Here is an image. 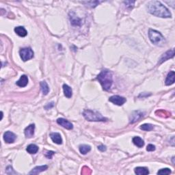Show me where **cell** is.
<instances>
[{"label": "cell", "mask_w": 175, "mask_h": 175, "mask_svg": "<svg viewBox=\"0 0 175 175\" xmlns=\"http://www.w3.org/2000/svg\"><path fill=\"white\" fill-rule=\"evenodd\" d=\"M135 173L138 175H147L149 174V171L145 167H137L135 168Z\"/></svg>", "instance_id": "cell-18"}, {"label": "cell", "mask_w": 175, "mask_h": 175, "mask_svg": "<svg viewBox=\"0 0 175 175\" xmlns=\"http://www.w3.org/2000/svg\"><path fill=\"white\" fill-rule=\"evenodd\" d=\"M109 101L110 102H112V103L115 104V105H123L124 103L127 101V99L123 97V96H120L118 95H114L112 96L111 97H109Z\"/></svg>", "instance_id": "cell-7"}, {"label": "cell", "mask_w": 175, "mask_h": 175, "mask_svg": "<svg viewBox=\"0 0 175 175\" xmlns=\"http://www.w3.org/2000/svg\"><path fill=\"white\" fill-rule=\"evenodd\" d=\"M41 88L42 92L44 95H47L49 92V88L47 85V83L45 81H41Z\"/></svg>", "instance_id": "cell-23"}, {"label": "cell", "mask_w": 175, "mask_h": 175, "mask_svg": "<svg viewBox=\"0 0 175 175\" xmlns=\"http://www.w3.org/2000/svg\"><path fill=\"white\" fill-rule=\"evenodd\" d=\"M133 142H134L135 145L139 148H142L144 145V140H142L141 138H140V137H134V138H133Z\"/></svg>", "instance_id": "cell-20"}, {"label": "cell", "mask_w": 175, "mask_h": 175, "mask_svg": "<svg viewBox=\"0 0 175 175\" xmlns=\"http://www.w3.org/2000/svg\"><path fill=\"white\" fill-rule=\"evenodd\" d=\"M98 149L101 152H104L107 150V147L104 145H100L98 147Z\"/></svg>", "instance_id": "cell-32"}, {"label": "cell", "mask_w": 175, "mask_h": 175, "mask_svg": "<svg viewBox=\"0 0 175 175\" xmlns=\"http://www.w3.org/2000/svg\"><path fill=\"white\" fill-rule=\"evenodd\" d=\"M57 123L60 126H62V127H63L64 128L68 129V130H71V129H73V124L71 122H69V120L64 119V118H58L57 120Z\"/></svg>", "instance_id": "cell-8"}, {"label": "cell", "mask_w": 175, "mask_h": 175, "mask_svg": "<svg viewBox=\"0 0 175 175\" xmlns=\"http://www.w3.org/2000/svg\"><path fill=\"white\" fill-rule=\"evenodd\" d=\"M81 174H91V170L87 166H83L81 170Z\"/></svg>", "instance_id": "cell-28"}, {"label": "cell", "mask_w": 175, "mask_h": 175, "mask_svg": "<svg viewBox=\"0 0 175 175\" xmlns=\"http://www.w3.org/2000/svg\"><path fill=\"white\" fill-rule=\"evenodd\" d=\"M155 150V146L153 144H149L147 147V151H154Z\"/></svg>", "instance_id": "cell-31"}, {"label": "cell", "mask_w": 175, "mask_h": 175, "mask_svg": "<svg viewBox=\"0 0 175 175\" xmlns=\"http://www.w3.org/2000/svg\"><path fill=\"white\" fill-rule=\"evenodd\" d=\"M171 173L170 169L169 168H163L159 170L157 172V174H161V175H167L170 174Z\"/></svg>", "instance_id": "cell-27"}, {"label": "cell", "mask_w": 175, "mask_h": 175, "mask_svg": "<svg viewBox=\"0 0 175 175\" xmlns=\"http://www.w3.org/2000/svg\"><path fill=\"white\" fill-rule=\"evenodd\" d=\"M50 138L54 143L57 144H62V139L59 133H52L50 134Z\"/></svg>", "instance_id": "cell-12"}, {"label": "cell", "mask_w": 175, "mask_h": 175, "mask_svg": "<svg viewBox=\"0 0 175 175\" xmlns=\"http://www.w3.org/2000/svg\"><path fill=\"white\" fill-rule=\"evenodd\" d=\"M63 91L64 96L67 98H71V96L73 95V90L71 89L70 86H69L68 85L64 84L63 85Z\"/></svg>", "instance_id": "cell-19"}, {"label": "cell", "mask_w": 175, "mask_h": 175, "mask_svg": "<svg viewBox=\"0 0 175 175\" xmlns=\"http://www.w3.org/2000/svg\"><path fill=\"white\" fill-rule=\"evenodd\" d=\"M48 168L47 166H36L34 169L32 170V171L30 172V174H38L43 171L46 170Z\"/></svg>", "instance_id": "cell-14"}, {"label": "cell", "mask_w": 175, "mask_h": 175, "mask_svg": "<svg viewBox=\"0 0 175 175\" xmlns=\"http://www.w3.org/2000/svg\"><path fill=\"white\" fill-rule=\"evenodd\" d=\"M54 154L55 152H54V151H48V152H47L46 154H45V157L48 159H52L53 155H54Z\"/></svg>", "instance_id": "cell-30"}, {"label": "cell", "mask_w": 175, "mask_h": 175, "mask_svg": "<svg viewBox=\"0 0 175 175\" xmlns=\"http://www.w3.org/2000/svg\"><path fill=\"white\" fill-rule=\"evenodd\" d=\"M26 151L30 154H36L38 151V147L36 144H30L27 146Z\"/></svg>", "instance_id": "cell-22"}, {"label": "cell", "mask_w": 175, "mask_h": 175, "mask_svg": "<svg viewBox=\"0 0 175 175\" xmlns=\"http://www.w3.org/2000/svg\"><path fill=\"white\" fill-rule=\"evenodd\" d=\"M79 152L81 153V154L85 155V154H87L88 152H90L91 150V147H90V146H89V145L82 144V145L79 146Z\"/></svg>", "instance_id": "cell-21"}, {"label": "cell", "mask_w": 175, "mask_h": 175, "mask_svg": "<svg viewBox=\"0 0 175 175\" xmlns=\"http://www.w3.org/2000/svg\"><path fill=\"white\" fill-rule=\"evenodd\" d=\"M155 114L157 115L158 116H161L162 118H168L170 116V113L168 112L166 110H162V109L156 111Z\"/></svg>", "instance_id": "cell-24"}, {"label": "cell", "mask_w": 175, "mask_h": 175, "mask_svg": "<svg viewBox=\"0 0 175 175\" xmlns=\"http://www.w3.org/2000/svg\"><path fill=\"white\" fill-rule=\"evenodd\" d=\"M83 3H86L87 6L91 7V8H94L96 7V5H98V4H99L101 3V1H86V2H83Z\"/></svg>", "instance_id": "cell-26"}, {"label": "cell", "mask_w": 175, "mask_h": 175, "mask_svg": "<svg viewBox=\"0 0 175 175\" xmlns=\"http://www.w3.org/2000/svg\"><path fill=\"white\" fill-rule=\"evenodd\" d=\"M16 85L19 87H25L28 83V78L26 75H22L21 78L16 81Z\"/></svg>", "instance_id": "cell-16"}, {"label": "cell", "mask_w": 175, "mask_h": 175, "mask_svg": "<svg viewBox=\"0 0 175 175\" xmlns=\"http://www.w3.org/2000/svg\"><path fill=\"white\" fill-rule=\"evenodd\" d=\"M148 11L153 15L161 18H170L172 14L166 7L159 1H151L147 4Z\"/></svg>", "instance_id": "cell-1"}, {"label": "cell", "mask_w": 175, "mask_h": 175, "mask_svg": "<svg viewBox=\"0 0 175 175\" xmlns=\"http://www.w3.org/2000/svg\"><path fill=\"white\" fill-rule=\"evenodd\" d=\"M15 134H13L11 131H6L4 134H3V140L4 141L8 144L13 143L16 140Z\"/></svg>", "instance_id": "cell-9"}, {"label": "cell", "mask_w": 175, "mask_h": 175, "mask_svg": "<svg viewBox=\"0 0 175 175\" xmlns=\"http://www.w3.org/2000/svg\"><path fill=\"white\" fill-rule=\"evenodd\" d=\"M20 57L23 62L32 59L34 57V52L30 48H23L19 52Z\"/></svg>", "instance_id": "cell-5"}, {"label": "cell", "mask_w": 175, "mask_h": 175, "mask_svg": "<svg viewBox=\"0 0 175 175\" xmlns=\"http://www.w3.org/2000/svg\"><path fill=\"white\" fill-rule=\"evenodd\" d=\"M83 115L84 118L88 121L94 122H101L107 121V118H105L101 115V113L96 111H92L90 109H85L83 112Z\"/></svg>", "instance_id": "cell-4"}, {"label": "cell", "mask_w": 175, "mask_h": 175, "mask_svg": "<svg viewBox=\"0 0 175 175\" xmlns=\"http://www.w3.org/2000/svg\"><path fill=\"white\" fill-rule=\"evenodd\" d=\"M124 3L127 5V7H129L130 8H132L134 7L135 1H124Z\"/></svg>", "instance_id": "cell-29"}, {"label": "cell", "mask_w": 175, "mask_h": 175, "mask_svg": "<svg viewBox=\"0 0 175 175\" xmlns=\"http://www.w3.org/2000/svg\"><path fill=\"white\" fill-rule=\"evenodd\" d=\"M149 37L150 38L151 43L157 45V46L162 47L165 45L166 40L163 35L158 31L154 30H149Z\"/></svg>", "instance_id": "cell-3"}, {"label": "cell", "mask_w": 175, "mask_h": 175, "mask_svg": "<svg viewBox=\"0 0 175 175\" xmlns=\"http://www.w3.org/2000/svg\"><path fill=\"white\" fill-rule=\"evenodd\" d=\"M144 116V113L141 112V111H134L131 113L130 117H129V122L131 124L136 123L137 121L143 118Z\"/></svg>", "instance_id": "cell-6"}, {"label": "cell", "mask_w": 175, "mask_h": 175, "mask_svg": "<svg viewBox=\"0 0 175 175\" xmlns=\"http://www.w3.org/2000/svg\"><path fill=\"white\" fill-rule=\"evenodd\" d=\"M174 77H175V73L174 71H170L168 74L166 79V85H172L174 83Z\"/></svg>", "instance_id": "cell-13"}, {"label": "cell", "mask_w": 175, "mask_h": 175, "mask_svg": "<svg viewBox=\"0 0 175 175\" xmlns=\"http://www.w3.org/2000/svg\"><path fill=\"white\" fill-rule=\"evenodd\" d=\"M153 128H154V126L151 125V124H149V123L144 124V125H142L140 126V129H141L142 130L147 131H152Z\"/></svg>", "instance_id": "cell-25"}, {"label": "cell", "mask_w": 175, "mask_h": 175, "mask_svg": "<svg viewBox=\"0 0 175 175\" xmlns=\"http://www.w3.org/2000/svg\"><path fill=\"white\" fill-rule=\"evenodd\" d=\"M14 32L17 35H19L21 37H25V36H27V30H25V27H22V26H18L14 28Z\"/></svg>", "instance_id": "cell-15"}, {"label": "cell", "mask_w": 175, "mask_h": 175, "mask_svg": "<svg viewBox=\"0 0 175 175\" xmlns=\"http://www.w3.org/2000/svg\"><path fill=\"white\" fill-rule=\"evenodd\" d=\"M34 129H35V125H34V124L27 126L25 129V135L26 138H30L33 137L34 134Z\"/></svg>", "instance_id": "cell-11"}, {"label": "cell", "mask_w": 175, "mask_h": 175, "mask_svg": "<svg viewBox=\"0 0 175 175\" xmlns=\"http://www.w3.org/2000/svg\"><path fill=\"white\" fill-rule=\"evenodd\" d=\"M54 106V102H52V103H48L47 105H45V109H49L52 108Z\"/></svg>", "instance_id": "cell-33"}, {"label": "cell", "mask_w": 175, "mask_h": 175, "mask_svg": "<svg viewBox=\"0 0 175 175\" xmlns=\"http://www.w3.org/2000/svg\"><path fill=\"white\" fill-rule=\"evenodd\" d=\"M70 19L71 24L73 25L79 26V25H81V19L75 15V13H73V12L70 13Z\"/></svg>", "instance_id": "cell-17"}, {"label": "cell", "mask_w": 175, "mask_h": 175, "mask_svg": "<svg viewBox=\"0 0 175 175\" xmlns=\"http://www.w3.org/2000/svg\"><path fill=\"white\" fill-rule=\"evenodd\" d=\"M96 79L100 82L103 90H109L112 87L113 83V77L110 71L107 70L102 71L97 76Z\"/></svg>", "instance_id": "cell-2"}, {"label": "cell", "mask_w": 175, "mask_h": 175, "mask_svg": "<svg viewBox=\"0 0 175 175\" xmlns=\"http://www.w3.org/2000/svg\"><path fill=\"white\" fill-rule=\"evenodd\" d=\"M174 49H172V50L168 51L167 52H166L165 54H163L161 56V57L160 58V59L159 60V64H161L163 63V62L166 61L170 58H172L174 57Z\"/></svg>", "instance_id": "cell-10"}]
</instances>
